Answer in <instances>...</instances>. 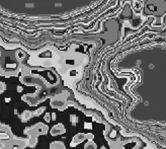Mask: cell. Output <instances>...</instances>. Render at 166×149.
Wrapping results in <instances>:
<instances>
[{
	"label": "cell",
	"mask_w": 166,
	"mask_h": 149,
	"mask_svg": "<svg viewBox=\"0 0 166 149\" xmlns=\"http://www.w3.org/2000/svg\"><path fill=\"white\" fill-rule=\"evenodd\" d=\"M12 149H19V146H14Z\"/></svg>",
	"instance_id": "cell-1"
}]
</instances>
